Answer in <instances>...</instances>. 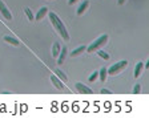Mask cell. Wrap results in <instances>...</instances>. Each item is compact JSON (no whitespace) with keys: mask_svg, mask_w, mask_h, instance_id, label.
Masks as SVG:
<instances>
[{"mask_svg":"<svg viewBox=\"0 0 149 118\" xmlns=\"http://www.w3.org/2000/svg\"><path fill=\"white\" fill-rule=\"evenodd\" d=\"M49 19H51V23L53 24L55 29L59 32V34H60L61 37L64 38L65 41H68L69 40V34H68V30L65 29V25L63 24V21H61L60 19H59V16L55 13V12H51L49 13Z\"/></svg>","mask_w":149,"mask_h":118,"instance_id":"1","label":"cell"},{"mask_svg":"<svg viewBox=\"0 0 149 118\" xmlns=\"http://www.w3.org/2000/svg\"><path fill=\"white\" fill-rule=\"evenodd\" d=\"M107 41H108V34H101L99 38H96L95 41L92 42L91 45L87 48V50L91 52V53H92V52H95V50H99L101 46L107 44Z\"/></svg>","mask_w":149,"mask_h":118,"instance_id":"2","label":"cell"},{"mask_svg":"<svg viewBox=\"0 0 149 118\" xmlns=\"http://www.w3.org/2000/svg\"><path fill=\"white\" fill-rule=\"evenodd\" d=\"M126 66H128V61L122 60V61H119V62L113 64L109 69H107V72L109 73V74H112V76H116V74H119L121 70H124Z\"/></svg>","mask_w":149,"mask_h":118,"instance_id":"3","label":"cell"},{"mask_svg":"<svg viewBox=\"0 0 149 118\" xmlns=\"http://www.w3.org/2000/svg\"><path fill=\"white\" fill-rule=\"evenodd\" d=\"M76 89H77V91H79L80 94H93L92 89H89L88 86L83 85L81 82H77V84H76Z\"/></svg>","mask_w":149,"mask_h":118,"instance_id":"4","label":"cell"},{"mask_svg":"<svg viewBox=\"0 0 149 118\" xmlns=\"http://www.w3.org/2000/svg\"><path fill=\"white\" fill-rule=\"evenodd\" d=\"M0 12H1V15L4 16V19L5 20H12V15H11V12L8 11V8L5 7V4L0 0Z\"/></svg>","mask_w":149,"mask_h":118,"instance_id":"5","label":"cell"},{"mask_svg":"<svg viewBox=\"0 0 149 118\" xmlns=\"http://www.w3.org/2000/svg\"><path fill=\"white\" fill-rule=\"evenodd\" d=\"M51 81H52V84L55 85V88L60 89V90H63L64 89V84H63V81L59 78L56 74H53V76H51Z\"/></svg>","mask_w":149,"mask_h":118,"instance_id":"6","label":"cell"},{"mask_svg":"<svg viewBox=\"0 0 149 118\" xmlns=\"http://www.w3.org/2000/svg\"><path fill=\"white\" fill-rule=\"evenodd\" d=\"M88 5H89V1H88V0H84V1L80 4L79 9H77V15H79V16L83 15V13H84V12L88 9Z\"/></svg>","mask_w":149,"mask_h":118,"instance_id":"7","label":"cell"},{"mask_svg":"<svg viewBox=\"0 0 149 118\" xmlns=\"http://www.w3.org/2000/svg\"><path fill=\"white\" fill-rule=\"evenodd\" d=\"M67 52H68V49H67V46H64L63 49L60 50V53H59L57 56V64H63V61L65 60V57H67Z\"/></svg>","mask_w":149,"mask_h":118,"instance_id":"8","label":"cell"},{"mask_svg":"<svg viewBox=\"0 0 149 118\" xmlns=\"http://www.w3.org/2000/svg\"><path fill=\"white\" fill-rule=\"evenodd\" d=\"M142 62H137V65L134 66V73H133V76H134V78H137V77H140L141 76V72H142Z\"/></svg>","mask_w":149,"mask_h":118,"instance_id":"9","label":"cell"},{"mask_svg":"<svg viewBox=\"0 0 149 118\" xmlns=\"http://www.w3.org/2000/svg\"><path fill=\"white\" fill-rule=\"evenodd\" d=\"M47 12H48V8H47V7H41L40 9H39L37 15H36V20H41L43 17L47 15Z\"/></svg>","mask_w":149,"mask_h":118,"instance_id":"10","label":"cell"},{"mask_svg":"<svg viewBox=\"0 0 149 118\" xmlns=\"http://www.w3.org/2000/svg\"><path fill=\"white\" fill-rule=\"evenodd\" d=\"M60 50H61L60 44H59V42H55L53 46H52V56H53V57H57L59 53H60Z\"/></svg>","mask_w":149,"mask_h":118,"instance_id":"11","label":"cell"},{"mask_svg":"<svg viewBox=\"0 0 149 118\" xmlns=\"http://www.w3.org/2000/svg\"><path fill=\"white\" fill-rule=\"evenodd\" d=\"M85 49H87V46H85V45L79 46L77 49H75V50H73V52H71V56H72V57H75V56H79V54H80V53H83V52H84Z\"/></svg>","mask_w":149,"mask_h":118,"instance_id":"12","label":"cell"},{"mask_svg":"<svg viewBox=\"0 0 149 118\" xmlns=\"http://www.w3.org/2000/svg\"><path fill=\"white\" fill-rule=\"evenodd\" d=\"M99 76H100V80H101V82H105V80H107V76H108V72H107V68L104 66V68H101V70L99 72Z\"/></svg>","mask_w":149,"mask_h":118,"instance_id":"13","label":"cell"},{"mask_svg":"<svg viewBox=\"0 0 149 118\" xmlns=\"http://www.w3.org/2000/svg\"><path fill=\"white\" fill-rule=\"evenodd\" d=\"M4 40L7 42H9V44H12V45H15V46H19L20 45V42L16 40V38L11 37V36H4Z\"/></svg>","mask_w":149,"mask_h":118,"instance_id":"14","label":"cell"},{"mask_svg":"<svg viewBox=\"0 0 149 118\" xmlns=\"http://www.w3.org/2000/svg\"><path fill=\"white\" fill-rule=\"evenodd\" d=\"M55 74H56V76H57L61 81H64V82L68 80V77L65 76V73L63 72V70H60V69H56V70H55Z\"/></svg>","mask_w":149,"mask_h":118,"instance_id":"15","label":"cell"},{"mask_svg":"<svg viewBox=\"0 0 149 118\" xmlns=\"http://www.w3.org/2000/svg\"><path fill=\"white\" fill-rule=\"evenodd\" d=\"M97 54H99L101 58H104V60H109V54H108L107 52H104V50H99Z\"/></svg>","mask_w":149,"mask_h":118,"instance_id":"16","label":"cell"},{"mask_svg":"<svg viewBox=\"0 0 149 118\" xmlns=\"http://www.w3.org/2000/svg\"><path fill=\"white\" fill-rule=\"evenodd\" d=\"M24 11H25V15H27L28 20H33V13H32V11H31V8H25Z\"/></svg>","mask_w":149,"mask_h":118,"instance_id":"17","label":"cell"},{"mask_svg":"<svg viewBox=\"0 0 149 118\" xmlns=\"http://www.w3.org/2000/svg\"><path fill=\"white\" fill-rule=\"evenodd\" d=\"M140 91H141V85L136 84L133 86V94H140Z\"/></svg>","mask_w":149,"mask_h":118,"instance_id":"18","label":"cell"},{"mask_svg":"<svg viewBox=\"0 0 149 118\" xmlns=\"http://www.w3.org/2000/svg\"><path fill=\"white\" fill-rule=\"evenodd\" d=\"M97 77H99V72H95V73H92L91 76H89V81H91V82H93V81H95L96 78H97Z\"/></svg>","mask_w":149,"mask_h":118,"instance_id":"19","label":"cell"},{"mask_svg":"<svg viewBox=\"0 0 149 118\" xmlns=\"http://www.w3.org/2000/svg\"><path fill=\"white\" fill-rule=\"evenodd\" d=\"M101 94H112L111 90H108V89H101Z\"/></svg>","mask_w":149,"mask_h":118,"instance_id":"20","label":"cell"},{"mask_svg":"<svg viewBox=\"0 0 149 118\" xmlns=\"http://www.w3.org/2000/svg\"><path fill=\"white\" fill-rule=\"evenodd\" d=\"M77 1H79V0H68V4L69 5H73V4L77 3Z\"/></svg>","mask_w":149,"mask_h":118,"instance_id":"21","label":"cell"},{"mask_svg":"<svg viewBox=\"0 0 149 118\" xmlns=\"http://www.w3.org/2000/svg\"><path fill=\"white\" fill-rule=\"evenodd\" d=\"M124 3H125V0H119V4H120V5H122Z\"/></svg>","mask_w":149,"mask_h":118,"instance_id":"22","label":"cell"}]
</instances>
